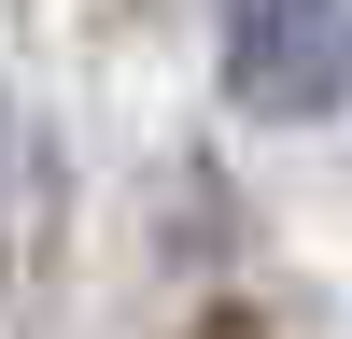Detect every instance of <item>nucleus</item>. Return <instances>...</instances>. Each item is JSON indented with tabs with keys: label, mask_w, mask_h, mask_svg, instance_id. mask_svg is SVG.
Instances as JSON below:
<instances>
[{
	"label": "nucleus",
	"mask_w": 352,
	"mask_h": 339,
	"mask_svg": "<svg viewBox=\"0 0 352 339\" xmlns=\"http://www.w3.org/2000/svg\"><path fill=\"white\" fill-rule=\"evenodd\" d=\"M212 28H226V85L268 127H310L352 99V0H212Z\"/></svg>",
	"instance_id": "nucleus-1"
}]
</instances>
